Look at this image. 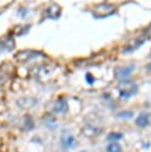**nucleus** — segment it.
Returning <instances> with one entry per match:
<instances>
[{"label":"nucleus","instance_id":"0eeeda50","mask_svg":"<svg viewBox=\"0 0 151 152\" xmlns=\"http://www.w3.org/2000/svg\"><path fill=\"white\" fill-rule=\"evenodd\" d=\"M107 152H121V146L117 142H112L107 147Z\"/></svg>","mask_w":151,"mask_h":152},{"label":"nucleus","instance_id":"f257e3e1","mask_svg":"<svg viewBox=\"0 0 151 152\" xmlns=\"http://www.w3.org/2000/svg\"><path fill=\"white\" fill-rule=\"evenodd\" d=\"M137 93V86L130 83H123L119 87V96L121 99H129Z\"/></svg>","mask_w":151,"mask_h":152},{"label":"nucleus","instance_id":"9d476101","mask_svg":"<svg viewBox=\"0 0 151 152\" xmlns=\"http://www.w3.org/2000/svg\"><path fill=\"white\" fill-rule=\"evenodd\" d=\"M87 81H88V83H89V84H93L95 80H93V76H90V74H88V75H87Z\"/></svg>","mask_w":151,"mask_h":152},{"label":"nucleus","instance_id":"6e6552de","mask_svg":"<svg viewBox=\"0 0 151 152\" xmlns=\"http://www.w3.org/2000/svg\"><path fill=\"white\" fill-rule=\"evenodd\" d=\"M122 137V134L121 133H118V132H110L109 135H107V139L109 140V142H116L117 140H119Z\"/></svg>","mask_w":151,"mask_h":152},{"label":"nucleus","instance_id":"20e7f679","mask_svg":"<svg viewBox=\"0 0 151 152\" xmlns=\"http://www.w3.org/2000/svg\"><path fill=\"white\" fill-rule=\"evenodd\" d=\"M82 133L89 137H93L101 133V129L93 124H87L82 128Z\"/></svg>","mask_w":151,"mask_h":152},{"label":"nucleus","instance_id":"7ed1b4c3","mask_svg":"<svg viewBox=\"0 0 151 152\" xmlns=\"http://www.w3.org/2000/svg\"><path fill=\"white\" fill-rule=\"evenodd\" d=\"M133 69L132 68H122V69H118L117 71L115 72L116 75V79L119 80V81L125 82L126 80L129 78L130 74L132 73Z\"/></svg>","mask_w":151,"mask_h":152},{"label":"nucleus","instance_id":"f03ea898","mask_svg":"<svg viewBox=\"0 0 151 152\" xmlns=\"http://www.w3.org/2000/svg\"><path fill=\"white\" fill-rule=\"evenodd\" d=\"M61 143L65 148H73L76 145V140L69 131H63L61 135Z\"/></svg>","mask_w":151,"mask_h":152},{"label":"nucleus","instance_id":"423d86ee","mask_svg":"<svg viewBox=\"0 0 151 152\" xmlns=\"http://www.w3.org/2000/svg\"><path fill=\"white\" fill-rule=\"evenodd\" d=\"M136 124L140 127H145L148 123H149V114H147L146 113H142L139 114V116L135 120Z\"/></svg>","mask_w":151,"mask_h":152},{"label":"nucleus","instance_id":"1a4fd4ad","mask_svg":"<svg viewBox=\"0 0 151 152\" xmlns=\"http://www.w3.org/2000/svg\"><path fill=\"white\" fill-rule=\"evenodd\" d=\"M132 115H133V113L132 111H129V110L121 111V113H119L117 114V116L120 117V118H129V117H131Z\"/></svg>","mask_w":151,"mask_h":152},{"label":"nucleus","instance_id":"39448f33","mask_svg":"<svg viewBox=\"0 0 151 152\" xmlns=\"http://www.w3.org/2000/svg\"><path fill=\"white\" fill-rule=\"evenodd\" d=\"M68 110V102L65 99H60L55 102L54 105V111L58 113H65Z\"/></svg>","mask_w":151,"mask_h":152},{"label":"nucleus","instance_id":"9b49d317","mask_svg":"<svg viewBox=\"0 0 151 152\" xmlns=\"http://www.w3.org/2000/svg\"><path fill=\"white\" fill-rule=\"evenodd\" d=\"M80 152H85V151H80Z\"/></svg>","mask_w":151,"mask_h":152}]
</instances>
